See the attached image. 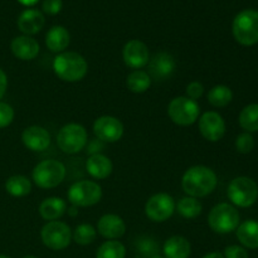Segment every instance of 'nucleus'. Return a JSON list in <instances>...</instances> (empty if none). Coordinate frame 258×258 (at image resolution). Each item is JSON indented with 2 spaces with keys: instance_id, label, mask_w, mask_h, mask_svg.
I'll return each mask as SVG.
<instances>
[{
  "instance_id": "nucleus-1",
  "label": "nucleus",
  "mask_w": 258,
  "mask_h": 258,
  "mask_svg": "<svg viewBox=\"0 0 258 258\" xmlns=\"http://www.w3.org/2000/svg\"><path fill=\"white\" fill-rule=\"evenodd\" d=\"M218 178L211 168L204 165H196L189 168L181 179L183 190L188 197L203 198L209 196L216 189Z\"/></svg>"
},
{
  "instance_id": "nucleus-2",
  "label": "nucleus",
  "mask_w": 258,
  "mask_h": 258,
  "mask_svg": "<svg viewBox=\"0 0 258 258\" xmlns=\"http://www.w3.org/2000/svg\"><path fill=\"white\" fill-rule=\"evenodd\" d=\"M53 71L64 82H78L87 75L88 64L77 52H62L53 60Z\"/></svg>"
},
{
  "instance_id": "nucleus-3",
  "label": "nucleus",
  "mask_w": 258,
  "mask_h": 258,
  "mask_svg": "<svg viewBox=\"0 0 258 258\" xmlns=\"http://www.w3.org/2000/svg\"><path fill=\"white\" fill-rule=\"evenodd\" d=\"M233 37L239 44L254 45L258 43V10L246 9L236 15L232 24Z\"/></svg>"
},
{
  "instance_id": "nucleus-4",
  "label": "nucleus",
  "mask_w": 258,
  "mask_h": 258,
  "mask_svg": "<svg viewBox=\"0 0 258 258\" xmlns=\"http://www.w3.org/2000/svg\"><path fill=\"white\" fill-rule=\"evenodd\" d=\"M208 224L216 233H231L239 226L238 211L228 203L217 204L209 212Z\"/></svg>"
},
{
  "instance_id": "nucleus-5",
  "label": "nucleus",
  "mask_w": 258,
  "mask_h": 258,
  "mask_svg": "<svg viewBox=\"0 0 258 258\" xmlns=\"http://www.w3.org/2000/svg\"><path fill=\"white\" fill-rule=\"evenodd\" d=\"M66 171V166L60 161L43 160L35 165L32 176L37 186L42 189H52L64 180Z\"/></svg>"
},
{
  "instance_id": "nucleus-6",
  "label": "nucleus",
  "mask_w": 258,
  "mask_h": 258,
  "mask_svg": "<svg viewBox=\"0 0 258 258\" xmlns=\"http://www.w3.org/2000/svg\"><path fill=\"white\" fill-rule=\"evenodd\" d=\"M228 198L239 208H248L256 203L258 198V185L248 176L234 178L228 185Z\"/></svg>"
},
{
  "instance_id": "nucleus-7",
  "label": "nucleus",
  "mask_w": 258,
  "mask_h": 258,
  "mask_svg": "<svg viewBox=\"0 0 258 258\" xmlns=\"http://www.w3.org/2000/svg\"><path fill=\"white\" fill-rule=\"evenodd\" d=\"M68 201L75 207H92L102 198V188L91 180H81L72 184L67 193Z\"/></svg>"
},
{
  "instance_id": "nucleus-8",
  "label": "nucleus",
  "mask_w": 258,
  "mask_h": 258,
  "mask_svg": "<svg viewBox=\"0 0 258 258\" xmlns=\"http://www.w3.org/2000/svg\"><path fill=\"white\" fill-rule=\"evenodd\" d=\"M201 107L197 101L188 97H175L168 106V115L174 123L179 126L193 125L199 117Z\"/></svg>"
},
{
  "instance_id": "nucleus-9",
  "label": "nucleus",
  "mask_w": 258,
  "mask_h": 258,
  "mask_svg": "<svg viewBox=\"0 0 258 258\" xmlns=\"http://www.w3.org/2000/svg\"><path fill=\"white\" fill-rule=\"evenodd\" d=\"M87 131L80 123H67L57 135V144L66 154H77L87 145Z\"/></svg>"
},
{
  "instance_id": "nucleus-10",
  "label": "nucleus",
  "mask_w": 258,
  "mask_h": 258,
  "mask_svg": "<svg viewBox=\"0 0 258 258\" xmlns=\"http://www.w3.org/2000/svg\"><path fill=\"white\" fill-rule=\"evenodd\" d=\"M40 237L45 247L53 251H60L70 246L72 231L70 226L59 221H50L43 226Z\"/></svg>"
},
{
  "instance_id": "nucleus-11",
  "label": "nucleus",
  "mask_w": 258,
  "mask_h": 258,
  "mask_svg": "<svg viewBox=\"0 0 258 258\" xmlns=\"http://www.w3.org/2000/svg\"><path fill=\"white\" fill-rule=\"evenodd\" d=\"M175 211V202L173 197L166 193H158L149 198L145 204V214L150 221L161 223L173 216Z\"/></svg>"
},
{
  "instance_id": "nucleus-12",
  "label": "nucleus",
  "mask_w": 258,
  "mask_h": 258,
  "mask_svg": "<svg viewBox=\"0 0 258 258\" xmlns=\"http://www.w3.org/2000/svg\"><path fill=\"white\" fill-rule=\"evenodd\" d=\"M93 133L102 143H116L123 135V125L113 116H101L93 123Z\"/></svg>"
},
{
  "instance_id": "nucleus-13",
  "label": "nucleus",
  "mask_w": 258,
  "mask_h": 258,
  "mask_svg": "<svg viewBox=\"0 0 258 258\" xmlns=\"http://www.w3.org/2000/svg\"><path fill=\"white\" fill-rule=\"evenodd\" d=\"M199 131L206 140L217 143L226 134V122L218 112L208 111L199 118Z\"/></svg>"
},
{
  "instance_id": "nucleus-14",
  "label": "nucleus",
  "mask_w": 258,
  "mask_h": 258,
  "mask_svg": "<svg viewBox=\"0 0 258 258\" xmlns=\"http://www.w3.org/2000/svg\"><path fill=\"white\" fill-rule=\"evenodd\" d=\"M123 62L133 70H140L145 67L150 60L149 49L145 43L139 39L128 40L122 49Z\"/></svg>"
},
{
  "instance_id": "nucleus-15",
  "label": "nucleus",
  "mask_w": 258,
  "mask_h": 258,
  "mask_svg": "<svg viewBox=\"0 0 258 258\" xmlns=\"http://www.w3.org/2000/svg\"><path fill=\"white\" fill-rule=\"evenodd\" d=\"M149 76L156 81L168 80L174 73L176 68L175 59L173 55L168 52L156 53L150 60H149Z\"/></svg>"
},
{
  "instance_id": "nucleus-16",
  "label": "nucleus",
  "mask_w": 258,
  "mask_h": 258,
  "mask_svg": "<svg viewBox=\"0 0 258 258\" xmlns=\"http://www.w3.org/2000/svg\"><path fill=\"white\" fill-rule=\"evenodd\" d=\"M22 141L32 151H43L50 145V135L42 126H30L22 134Z\"/></svg>"
},
{
  "instance_id": "nucleus-17",
  "label": "nucleus",
  "mask_w": 258,
  "mask_h": 258,
  "mask_svg": "<svg viewBox=\"0 0 258 258\" xmlns=\"http://www.w3.org/2000/svg\"><path fill=\"white\" fill-rule=\"evenodd\" d=\"M97 231L107 239H117L126 232V224L121 217L116 214H105L97 223Z\"/></svg>"
},
{
  "instance_id": "nucleus-18",
  "label": "nucleus",
  "mask_w": 258,
  "mask_h": 258,
  "mask_svg": "<svg viewBox=\"0 0 258 258\" xmlns=\"http://www.w3.org/2000/svg\"><path fill=\"white\" fill-rule=\"evenodd\" d=\"M13 54L22 60H32L39 53V43L29 35H20L14 38L10 44Z\"/></svg>"
},
{
  "instance_id": "nucleus-19",
  "label": "nucleus",
  "mask_w": 258,
  "mask_h": 258,
  "mask_svg": "<svg viewBox=\"0 0 258 258\" xmlns=\"http://www.w3.org/2000/svg\"><path fill=\"white\" fill-rule=\"evenodd\" d=\"M44 15L37 9H27L18 18V28L25 35L37 34L44 27Z\"/></svg>"
},
{
  "instance_id": "nucleus-20",
  "label": "nucleus",
  "mask_w": 258,
  "mask_h": 258,
  "mask_svg": "<svg viewBox=\"0 0 258 258\" xmlns=\"http://www.w3.org/2000/svg\"><path fill=\"white\" fill-rule=\"evenodd\" d=\"M112 161L103 154H95L91 155L86 161V170L92 178L102 180L108 178L112 173Z\"/></svg>"
},
{
  "instance_id": "nucleus-21",
  "label": "nucleus",
  "mask_w": 258,
  "mask_h": 258,
  "mask_svg": "<svg viewBox=\"0 0 258 258\" xmlns=\"http://www.w3.org/2000/svg\"><path fill=\"white\" fill-rule=\"evenodd\" d=\"M70 32L62 25H54L48 30L45 35V45L48 49L55 53H62L70 45Z\"/></svg>"
},
{
  "instance_id": "nucleus-22",
  "label": "nucleus",
  "mask_w": 258,
  "mask_h": 258,
  "mask_svg": "<svg viewBox=\"0 0 258 258\" xmlns=\"http://www.w3.org/2000/svg\"><path fill=\"white\" fill-rule=\"evenodd\" d=\"M166 258H189L191 253L190 242L183 236H173L164 243Z\"/></svg>"
},
{
  "instance_id": "nucleus-23",
  "label": "nucleus",
  "mask_w": 258,
  "mask_h": 258,
  "mask_svg": "<svg viewBox=\"0 0 258 258\" xmlns=\"http://www.w3.org/2000/svg\"><path fill=\"white\" fill-rule=\"evenodd\" d=\"M67 211V204L62 198L52 197L47 198L40 203L39 213L45 221H58Z\"/></svg>"
},
{
  "instance_id": "nucleus-24",
  "label": "nucleus",
  "mask_w": 258,
  "mask_h": 258,
  "mask_svg": "<svg viewBox=\"0 0 258 258\" xmlns=\"http://www.w3.org/2000/svg\"><path fill=\"white\" fill-rule=\"evenodd\" d=\"M237 238L244 247L251 249L258 248V222L253 219L243 222L237 228Z\"/></svg>"
},
{
  "instance_id": "nucleus-25",
  "label": "nucleus",
  "mask_w": 258,
  "mask_h": 258,
  "mask_svg": "<svg viewBox=\"0 0 258 258\" xmlns=\"http://www.w3.org/2000/svg\"><path fill=\"white\" fill-rule=\"evenodd\" d=\"M126 86H127V88L131 92L144 93L151 86V78L149 76V73H146L145 71L135 70L127 76Z\"/></svg>"
},
{
  "instance_id": "nucleus-26",
  "label": "nucleus",
  "mask_w": 258,
  "mask_h": 258,
  "mask_svg": "<svg viewBox=\"0 0 258 258\" xmlns=\"http://www.w3.org/2000/svg\"><path fill=\"white\" fill-rule=\"evenodd\" d=\"M5 190L13 197H25L32 190V183L23 175H13L5 181Z\"/></svg>"
},
{
  "instance_id": "nucleus-27",
  "label": "nucleus",
  "mask_w": 258,
  "mask_h": 258,
  "mask_svg": "<svg viewBox=\"0 0 258 258\" xmlns=\"http://www.w3.org/2000/svg\"><path fill=\"white\" fill-rule=\"evenodd\" d=\"M207 98H208V102L214 107H226L227 105L231 103L232 98H233V92L227 86L218 85L209 90Z\"/></svg>"
},
{
  "instance_id": "nucleus-28",
  "label": "nucleus",
  "mask_w": 258,
  "mask_h": 258,
  "mask_svg": "<svg viewBox=\"0 0 258 258\" xmlns=\"http://www.w3.org/2000/svg\"><path fill=\"white\" fill-rule=\"evenodd\" d=\"M239 125L247 133L258 131V103L246 106L239 113Z\"/></svg>"
},
{
  "instance_id": "nucleus-29",
  "label": "nucleus",
  "mask_w": 258,
  "mask_h": 258,
  "mask_svg": "<svg viewBox=\"0 0 258 258\" xmlns=\"http://www.w3.org/2000/svg\"><path fill=\"white\" fill-rule=\"evenodd\" d=\"M176 211L180 214L183 218L193 219L197 218L199 214L203 211V206L201 202L193 197H184L179 201L178 206H176Z\"/></svg>"
},
{
  "instance_id": "nucleus-30",
  "label": "nucleus",
  "mask_w": 258,
  "mask_h": 258,
  "mask_svg": "<svg viewBox=\"0 0 258 258\" xmlns=\"http://www.w3.org/2000/svg\"><path fill=\"white\" fill-rule=\"evenodd\" d=\"M125 246L118 241L105 242L96 252V258H125Z\"/></svg>"
},
{
  "instance_id": "nucleus-31",
  "label": "nucleus",
  "mask_w": 258,
  "mask_h": 258,
  "mask_svg": "<svg viewBox=\"0 0 258 258\" xmlns=\"http://www.w3.org/2000/svg\"><path fill=\"white\" fill-rule=\"evenodd\" d=\"M96 236H97V231H96L91 224L83 223L76 227L72 237L77 244H81V246H87V244H91L93 241H95Z\"/></svg>"
},
{
  "instance_id": "nucleus-32",
  "label": "nucleus",
  "mask_w": 258,
  "mask_h": 258,
  "mask_svg": "<svg viewBox=\"0 0 258 258\" xmlns=\"http://www.w3.org/2000/svg\"><path fill=\"white\" fill-rule=\"evenodd\" d=\"M254 148V140L253 136L249 133H243L238 135L236 140V149L238 153L241 154H248L253 150Z\"/></svg>"
},
{
  "instance_id": "nucleus-33",
  "label": "nucleus",
  "mask_w": 258,
  "mask_h": 258,
  "mask_svg": "<svg viewBox=\"0 0 258 258\" xmlns=\"http://www.w3.org/2000/svg\"><path fill=\"white\" fill-rule=\"evenodd\" d=\"M136 246H138V252L145 254V256H150L153 258L156 256V249H158V246L154 242V239L148 238V237H144V238L138 239L136 242Z\"/></svg>"
},
{
  "instance_id": "nucleus-34",
  "label": "nucleus",
  "mask_w": 258,
  "mask_h": 258,
  "mask_svg": "<svg viewBox=\"0 0 258 258\" xmlns=\"http://www.w3.org/2000/svg\"><path fill=\"white\" fill-rule=\"evenodd\" d=\"M14 120V110L10 105L0 102V128L9 126Z\"/></svg>"
},
{
  "instance_id": "nucleus-35",
  "label": "nucleus",
  "mask_w": 258,
  "mask_h": 258,
  "mask_svg": "<svg viewBox=\"0 0 258 258\" xmlns=\"http://www.w3.org/2000/svg\"><path fill=\"white\" fill-rule=\"evenodd\" d=\"M204 93V86L202 85L198 81H194V82H190L188 86H186V96L190 100H198L203 96Z\"/></svg>"
},
{
  "instance_id": "nucleus-36",
  "label": "nucleus",
  "mask_w": 258,
  "mask_h": 258,
  "mask_svg": "<svg viewBox=\"0 0 258 258\" xmlns=\"http://www.w3.org/2000/svg\"><path fill=\"white\" fill-rule=\"evenodd\" d=\"M62 0H44L43 2V12L48 15H55L62 10Z\"/></svg>"
},
{
  "instance_id": "nucleus-37",
  "label": "nucleus",
  "mask_w": 258,
  "mask_h": 258,
  "mask_svg": "<svg viewBox=\"0 0 258 258\" xmlns=\"http://www.w3.org/2000/svg\"><path fill=\"white\" fill-rule=\"evenodd\" d=\"M224 258H248V252L241 246H228L224 249Z\"/></svg>"
},
{
  "instance_id": "nucleus-38",
  "label": "nucleus",
  "mask_w": 258,
  "mask_h": 258,
  "mask_svg": "<svg viewBox=\"0 0 258 258\" xmlns=\"http://www.w3.org/2000/svg\"><path fill=\"white\" fill-rule=\"evenodd\" d=\"M103 148L102 141L101 140H92L91 143H88L87 146V153H90L91 155H95V154H100L101 149Z\"/></svg>"
},
{
  "instance_id": "nucleus-39",
  "label": "nucleus",
  "mask_w": 258,
  "mask_h": 258,
  "mask_svg": "<svg viewBox=\"0 0 258 258\" xmlns=\"http://www.w3.org/2000/svg\"><path fill=\"white\" fill-rule=\"evenodd\" d=\"M8 88V77L5 75V72L3 70H0V100L3 98V96L5 95Z\"/></svg>"
},
{
  "instance_id": "nucleus-40",
  "label": "nucleus",
  "mask_w": 258,
  "mask_h": 258,
  "mask_svg": "<svg viewBox=\"0 0 258 258\" xmlns=\"http://www.w3.org/2000/svg\"><path fill=\"white\" fill-rule=\"evenodd\" d=\"M18 2H19L20 4L25 5V7H32V5L37 4V3L39 2V0H18Z\"/></svg>"
},
{
  "instance_id": "nucleus-41",
  "label": "nucleus",
  "mask_w": 258,
  "mask_h": 258,
  "mask_svg": "<svg viewBox=\"0 0 258 258\" xmlns=\"http://www.w3.org/2000/svg\"><path fill=\"white\" fill-rule=\"evenodd\" d=\"M203 258H224V256L219 252H211V253H207Z\"/></svg>"
},
{
  "instance_id": "nucleus-42",
  "label": "nucleus",
  "mask_w": 258,
  "mask_h": 258,
  "mask_svg": "<svg viewBox=\"0 0 258 258\" xmlns=\"http://www.w3.org/2000/svg\"><path fill=\"white\" fill-rule=\"evenodd\" d=\"M77 209H78L77 207H75V206H72V207H71V208H70V211H68V213H70V216L75 217L76 214L78 213V211H77Z\"/></svg>"
},
{
  "instance_id": "nucleus-43",
  "label": "nucleus",
  "mask_w": 258,
  "mask_h": 258,
  "mask_svg": "<svg viewBox=\"0 0 258 258\" xmlns=\"http://www.w3.org/2000/svg\"><path fill=\"white\" fill-rule=\"evenodd\" d=\"M0 258H10V257L5 256V254H0Z\"/></svg>"
},
{
  "instance_id": "nucleus-44",
  "label": "nucleus",
  "mask_w": 258,
  "mask_h": 258,
  "mask_svg": "<svg viewBox=\"0 0 258 258\" xmlns=\"http://www.w3.org/2000/svg\"><path fill=\"white\" fill-rule=\"evenodd\" d=\"M23 258H37L35 256H25V257H23Z\"/></svg>"
},
{
  "instance_id": "nucleus-45",
  "label": "nucleus",
  "mask_w": 258,
  "mask_h": 258,
  "mask_svg": "<svg viewBox=\"0 0 258 258\" xmlns=\"http://www.w3.org/2000/svg\"><path fill=\"white\" fill-rule=\"evenodd\" d=\"M153 258H164V257H160V256H158V254H156V256H154Z\"/></svg>"
}]
</instances>
